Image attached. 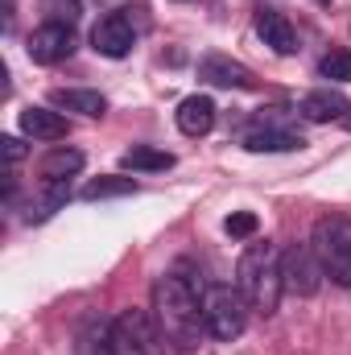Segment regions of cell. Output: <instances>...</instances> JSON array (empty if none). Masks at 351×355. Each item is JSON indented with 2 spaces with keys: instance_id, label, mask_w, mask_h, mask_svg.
I'll return each instance as SVG.
<instances>
[{
  "instance_id": "obj_1",
  "label": "cell",
  "mask_w": 351,
  "mask_h": 355,
  "mask_svg": "<svg viewBox=\"0 0 351 355\" xmlns=\"http://www.w3.org/2000/svg\"><path fill=\"white\" fill-rule=\"evenodd\" d=\"M203 281L182 277V272H166L153 285V322L162 331L166 343H174L178 352H194L207 335L203 322Z\"/></svg>"
},
{
  "instance_id": "obj_2",
  "label": "cell",
  "mask_w": 351,
  "mask_h": 355,
  "mask_svg": "<svg viewBox=\"0 0 351 355\" xmlns=\"http://www.w3.org/2000/svg\"><path fill=\"white\" fill-rule=\"evenodd\" d=\"M236 289L244 293L248 310L257 314H273L281 306V293H285V277H281V248L277 244H248L240 252V265H236Z\"/></svg>"
},
{
  "instance_id": "obj_3",
  "label": "cell",
  "mask_w": 351,
  "mask_h": 355,
  "mask_svg": "<svg viewBox=\"0 0 351 355\" xmlns=\"http://www.w3.org/2000/svg\"><path fill=\"white\" fill-rule=\"evenodd\" d=\"M310 248H314L323 272L335 285L351 289V219L348 215H323L314 223V232H310Z\"/></svg>"
},
{
  "instance_id": "obj_4",
  "label": "cell",
  "mask_w": 351,
  "mask_h": 355,
  "mask_svg": "<svg viewBox=\"0 0 351 355\" xmlns=\"http://www.w3.org/2000/svg\"><path fill=\"white\" fill-rule=\"evenodd\" d=\"M203 322H207V335L219 339V343H232L244 335L248 327V302L236 285H207L203 289Z\"/></svg>"
},
{
  "instance_id": "obj_5",
  "label": "cell",
  "mask_w": 351,
  "mask_h": 355,
  "mask_svg": "<svg viewBox=\"0 0 351 355\" xmlns=\"http://www.w3.org/2000/svg\"><path fill=\"white\" fill-rule=\"evenodd\" d=\"M112 355H166V339L145 310H120L108 322Z\"/></svg>"
},
{
  "instance_id": "obj_6",
  "label": "cell",
  "mask_w": 351,
  "mask_h": 355,
  "mask_svg": "<svg viewBox=\"0 0 351 355\" xmlns=\"http://www.w3.org/2000/svg\"><path fill=\"white\" fill-rule=\"evenodd\" d=\"M132 46H137V25H132L128 8L108 12V17L95 21V29H91V50L95 54H103V58H128Z\"/></svg>"
},
{
  "instance_id": "obj_7",
  "label": "cell",
  "mask_w": 351,
  "mask_h": 355,
  "mask_svg": "<svg viewBox=\"0 0 351 355\" xmlns=\"http://www.w3.org/2000/svg\"><path fill=\"white\" fill-rule=\"evenodd\" d=\"M25 54H29V62H37V67H58V62H67V58L75 54V33H71V25H54V21L37 25V29L25 37Z\"/></svg>"
},
{
  "instance_id": "obj_8",
  "label": "cell",
  "mask_w": 351,
  "mask_h": 355,
  "mask_svg": "<svg viewBox=\"0 0 351 355\" xmlns=\"http://www.w3.org/2000/svg\"><path fill=\"white\" fill-rule=\"evenodd\" d=\"M281 277H285V289H289V293L310 297L327 272H323V265H318V257H314L310 244H289V248L281 252Z\"/></svg>"
},
{
  "instance_id": "obj_9",
  "label": "cell",
  "mask_w": 351,
  "mask_h": 355,
  "mask_svg": "<svg viewBox=\"0 0 351 355\" xmlns=\"http://www.w3.org/2000/svg\"><path fill=\"white\" fill-rule=\"evenodd\" d=\"M198 79L211 83V87H228V91H252L257 87L252 71H248L244 62L228 58V54H207V58L198 62Z\"/></svg>"
},
{
  "instance_id": "obj_10",
  "label": "cell",
  "mask_w": 351,
  "mask_h": 355,
  "mask_svg": "<svg viewBox=\"0 0 351 355\" xmlns=\"http://www.w3.org/2000/svg\"><path fill=\"white\" fill-rule=\"evenodd\" d=\"M298 116L310 120V124H331V120H348L351 103H348L343 91L318 87V91H306V95L298 99Z\"/></svg>"
},
{
  "instance_id": "obj_11",
  "label": "cell",
  "mask_w": 351,
  "mask_h": 355,
  "mask_svg": "<svg viewBox=\"0 0 351 355\" xmlns=\"http://www.w3.org/2000/svg\"><path fill=\"white\" fill-rule=\"evenodd\" d=\"M257 33H261V42L273 50V54H293L298 50V29H293V21L285 17V12H277V8H261L257 12Z\"/></svg>"
},
{
  "instance_id": "obj_12",
  "label": "cell",
  "mask_w": 351,
  "mask_h": 355,
  "mask_svg": "<svg viewBox=\"0 0 351 355\" xmlns=\"http://www.w3.org/2000/svg\"><path fill=\"white\" fill-rule=\"evenodd\" d=\"M306 141H302V132H293V128H285V124H257L248 137H244V149L248 153H293V149H302Z\"/></svg>"
},
{
  "instance_id": "obj_13",
  "label": "cell",
  "mask_w": 351,
  "mask_h": 355,
  "mask_svg": "<svg viewBox=\"0 0 351 355\" xmlns=\"http://www.w3.org/2000/svg\"><path fill=\"white\" fill-rule=\"evenodd\" d=\"M174 120L186 137H207V132L215 128V99H211V95H186V99L178 103Z\"/></svg>"
},
{
  "instance_id": "obj_14",
  "label": "cell",
  "mask_w": 351,
  "mask_h": 355,
  "mask_svg": "<svg viewBox=\"0 0 351 355\" xmlns=\"http://www.w3.org/2000/svg\"><path fill=\"white\" fill-rule=\"evenodd\" d=\"M21 132L33 137V141H62L71 132V124L58 107H25L21 112Z\"/></svg>"
},
{
  "instance_id": "obj_15",
  "label": "cell",
  "mask_w": 351,
  "mask_h": 355,
  "mask_svg": "<svg viewBox=\"0 0 351 355\" xmlns=\"http://www.w3.org/2000/svg\"><path fill=\"white\" fill-rule=\"evenodd\" d=\"M50 107H58V112H79V116L99 120V116L108 112V99H103L99 91H87V87H58V91H50Z\"/></svg>"
},
{
  "instance_id": "obj_16",
  "label": "cell",
  "mask_w": 351,
  "mask_h": 355,
  "mask_svg": "<svg viewBox=\"0 0 351 355\" xmlns=\"http://www.w3.org/2000/svg\"><path fill=\"white\" fill-rule=\"evenodd\" d=\"M71 202V186L67 182H42V190L29 198V211H25V223H46L54 211H62Z\"/></svg>"
},
{
  "instance_id": "obj_17",
  "label": "cell",
  "mask_w": 351,
  "mask_h": 355,
  "mask_svg": "<svg viewBox=\"0 0 351 355\" xmlns=\"http://www.w3.org/2000/svg\"><path fill=\"white\" fill-rule=\"evenodd\" d=\"M120 166L132 170V174H162V170L174 166V153H166V149H157V145H132V149H124Z\"/></svg>"
},
{
  "instance_id": "obj_18",
  "label": "cell",
  "mask_w": 351,
  "mask_h": 355,
  "mask_svg": "<svg viewBox=\"0 0 351 355\" xmlns=\"http://www.w3.org/2000/svg\"><path fill=\"white\" fill-rule=\"evenodd\" d=\"M79 170H83V153H79V149H67V145L50 149V153L42 157V166H37L42 182H67V178H75Z\"/></svg>"
},
{
  "instance_id": "obj_19",
  "label": "cell",
  "mask_w": 351,
  "mask_h": 355,
  "mask_svg": "<svg viewBox=\"0 0 351 355\" xmlns=\"http://www.w3.org/2000/svg\"><path fill=\"white\" fill-rule=\"evenodd\" d=\"M124 194H137V182L124 174H103V178H91L87 186L79 190L83 202H99V198H124Z\"/></svg>"
},
{
  "instance_id": "obj_20",
  "label": "cell",
  "mask_w": 351,
  "mask_h": 355,
  "mask_svg": "<svg viewBox=\"0 0 351 355\" xmlns=\"http://www.w3.org/2000/svg\"><path fill=\"white\" fill-rule=\"evenodd\" d=\"M318 75L331 83H351V54L348 50H331L318 58Z\"/></svg>"
},
{
  "instance_id": "obj_21",
  "label": "cell",
  "mask_w": 351,
  "mask_h": 355,
  "mask_svg": "<svg viewBox=\"0 0 351 355\" xmlns=\"http://www.w3.org/2000/svg\"><path fill=\"white\" fill-rule=\"evenodd\" d=\"M42 12H46V21H54V25H75L79 12H83V4H79V0H42Z\"/></svg>"
},
{
  "instance_id": "obj_22",
  "label": "cell",
  "mask_w": 351,
  "mask_h": 355,
  "mask_svg": "<svg viewBox=\"0 0 351 355\" xmlns=\"http://www.w3.org/2000/svg\"><path fill=\"white\" fill-rule=\"evenodd\" d=\"M79 355H112V335L108 327H87L79 335Z\"/></svg>"
},
{
  "instance_id": "obj_23",
  "label": "cell",
  "mask_w": 351,
  "mask_h": 355,
  "mask_svg": "<svg viewBox=\"0 0 351 355\" xmlns=\"http://www.w3.org/2000/svg\"><path fill=\"white\" fill-rule=\"evenodd\" d=\"M223 232H228L232 240H248V236L257 232V215H252V211H236V215H228Z\"/></svg>"
},
{
  "instance_id": "obj_24",
  "label": "cell",
  "mask_w": 351,
  "mask_h": 355,
  "mask_svg": "<svg viewBox=\"0 0 351 355\" xmlns=\"http://www.w3.org/2000/svg\"><path fill=\"white\" fill-rule=\"evenodd\" d=\"M0 145H4V157H8V166H17V162L25 157V145H21L17 137H0Z\"/></svg>"
},
{
  "instance_id": "obj_25",
  "label": "cell",
  "mask_w": 351,
  "mask_h": 355,
  "mask_svg": "<svg viewBox=\"0 0 351 355\" xmlns=\"http://www.w3.org/2000/svg\"><path fill=\"white\" fill-rule=\"evenodd\" d=\"M348 128H351V116H348Z\"/></svg>"
}]
</instances>
